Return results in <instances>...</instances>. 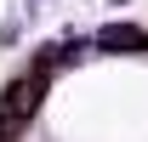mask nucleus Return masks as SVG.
<instances>
[{
	"mask_svg": "<svg viewBox=\"0 0 148 142\" xmlns=\"http://www.w3.org/2000/svg\"><path fill=\"white\" fill-rule=\"evenodd\" d=\"M103 46H131V51H148V34H143V29L114 23V29H103Z\"/></svg>",
	"mask_w": 148,
	"mask_h": 142,
	"instance_id": "f257e3e1",
	"label": "nucleus"
}]
</instances>
